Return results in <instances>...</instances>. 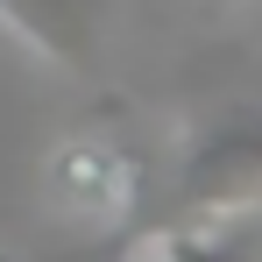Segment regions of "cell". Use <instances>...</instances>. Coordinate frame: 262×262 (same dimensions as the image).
Segmentation results:
<instances>
[{
  "instance_id": "obj_2",
  "label": "cell",
  "mask_w": 262,
  "mask_h": 262,
  "mask_svg": "<svg viewBox=\"0 0 262 262\" xmlns=\"http://www.w3.org/2000/svg\"><path fill=\"white\" fill-rule=\"evenodd\" d=\"M43 184H50V199L71 220H121L135 206V191H142V170H135L128 149L92 142V135H71V142L50 149Z\"/></svg>"
},
{
  "instance_id": "obj_4",
  "label": "cell",
  "mask_w": 262,
  "mask_h": 262,
  "mask_svg": "<svg viewBox=\"0 0 262 262\" xmlns=\"http://www.w3.org/2000/svg\"><path fill=\"white\" fill-rule=\"evenodd\" d=\"M0 21L14 36L57 57V64H92V36H99V0H0Z\"/></svg>"
},
{
  "instance_id": "obj_1",
  "label": "cell",
  "mask_w": 262,
  "mask_h": 262,
  "mask_svg": "<svg viewBox=\"0 0 262 262\" xmlns=\"http://www.w3.org/2000/svg\"><path fill=\"white\" fill-rule=\"evenodd\" d=\"M234 206H262V99L206 128L177 177V213H234Z\"/></svg>"
},
{
  "instance_id": "obj_5",
  "label": "cell",
  "mask_w": 262,
  "mask_h": 262,
  "mask_svg": "<svg viewBox=\"0 0 262 262\" xmlns=\"http://www.w3.org/2000/svg\"><path fill=\"white\" fill-rule=\"evenodd\" d=\"M0 262H21V255H7V248H0Z\"/></svg>"
},
{
  "instance_id": "obj_3",
  "label": "cell",
  "mask_w": 262,
  "mask_h": 262,
  "mask_svg": "<svg viewBox=\"0 0 262 262\" xmlns=\"http://www.w3.org/2000/svg\"><path fill=\"white\" fill-rule=\"evenodd\" d=\"M149 241H156V262H262V206L177 213Z\"/></svg>"
}]
</instances>
